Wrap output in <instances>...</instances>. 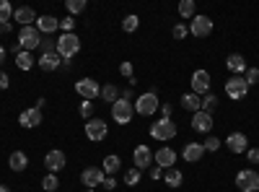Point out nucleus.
I'll return each mask as SVG.
<instances>
[{"instance_id": "nucleus-1", "label": "nucleus", "mask_w": 259, "mask_h": 192, "mask_svg": "<svg viewBox=\"0 0 259 192\" xmlns=\"http://www.w3.org/2000/svg\"><path fill=\"white\" fill-rule=\"evenodd\" d=\"M41 45V34L36 31V26H21L18 31V47L24 52H31V50H39Z\"/></svg>"}, {"instance_id": "nucleus-2", "label": "nucleus", "mask_w": 259, "mask_h": 192, "mask_svg": "<svg viewBox=\"0 0 259 192\" xmlns=\"http://www.w3.org/2000/svg\"><path fill=\"white\" fill-rule=\"evenodd\" d=\"M135 106V114H143V117H150L153 112H158V94L156 91H148L143 96H138V101L133 104Z\"/></svg>"}, {"instance_id": "nucleus-3", "label": "nucleus", "mask_w": 259, "mask_h": 192, "mask_svg": "<svg viewBox=\"0 0 259 192\" xmlns=\"http://www.w3.org/2000/svg\"><path fill=\"white\" fill-rule=\"evenodd\" d=\"M133 117H135V106L130 104L127 99H117V101L112 104V120H114V122L130 125V122H133Z\"/></svg>"}, {"instance_id": "nucleus-4", "label": "nucleus", "mask_w": 259, "mask_h": 192, "mask_svg": "<svg viewBox=\"0 0 259 192\" xmlns=\"http://www.w3.org/2000/svg\"><path fill=\"white\" fill-rule=\"evenodd\" d=\"M78 50H80V39L75 34H62L57 39V55L62 60H70L73 55H78Z\"/></svg>"}, {"instance_id": "nucleus-5", "label": "nucleus", "mask_w": 259, "mask_h": 192, "mask_svg": "<svg viewBox=\"0 0 259 192\" xmlns=\"http://www.w3.org/2000/svg\"><path fill=\"white\" fill-rule=\"evenodd\" d=\"M174 135H177V125L166 117H161L156 125H150V138H156V140H171Z\"/></svg>"}, {"instance_id": "nucleus-6", "label": "nucleus", "mask_w": 259, "mask_h": 192, "mask_svg": "<svg viewBox=\"0 0 259 192\" xmlns=\"http://www.w3.org/2000/svg\"><path fill=\"white\" fill-rule=\"evenodd\" d=\"M236 187L241 192H259V174L254 169H244V172H239V177H236Z\"/></svg>"}, {"instance_id": "nucleus-7", "label": "nucleus", "mask_w": 259, "mask_h": 192, "mask_svg": "<svg viewBox=\"0 0 259 192\" xmlns=\"http://www.w3.org/2000/svg\"><path fill=\"white\" fill-rule=\"evenodd\" d=\"M75 91L80 94L83 101H94V99L101 94V86H99L94 78H80V81L75 83Z\"/></svg>"}, {"instance_id": "nucleus-8", "label": "nucleus", "mask_w": 259, "mask_h": 192, "mask_svg": "<svg viewBox=\"0 0 259 192\" xmlns=\"http://www.w3.org/2000/svg\"><path fill=\"white\" fill-rule=\"evenodd\" d=\"M226 94L233 99V101H239V99H244L246 94H249V86H246V81L241 78V75H231L228 81H226Z\"/></svg>"}, {"instance_id": "nucleus-9", "label": "nucleus", "mask_w": 259, "mask_h": 192, "mask_svg": "<svg viewBox=\"0 0 259 192\" xmlns=\"http://www.w3.org/2000/svg\"><path fill=\"white\" fill-rule=\"evenodd\" d=\"M106 122L104 120H99V117H91L89 122H85V138L89 140H94V143H99V140H104L106 138Z\"/></svg>"}, {"instance_id": "nucleus-10", "label": "nucleus", "mask_w": 259, "mask_h": 192, "mask_svg": "<svg viewBox=\"0 0 259 192\" xmlns=\"http://www.w3.org/2000/svg\"><path fill=\"white\" fill-rule=\"evenodd\" d=\"M153 161H156V166H161V169H163V172H166V169H174V164H177V153H174V148H168V145L158 148V151L153 153Z\"/></svg>"}, {"instance_id": "nucleus-11", "label": "nucleus", "mask_w": 259, "mask_h": 192, "mask_svg": "<svg viewBox=\"0 0 259 192\" xmlns=\"http://www.w3.org/2000/svg\"><path fill=\"white\" fill-rule=\"evenodd\" d=\"M210 31H212V21H210L207 16H194V18H192V24H189V34H192V36H200V39H202V36H207Z\"/></svg>"}, {"instance_id": "nucleus-12", "label": "nucleus", "mask_w": 259, "mask_h": 192, "mask_svg": "<svg viewBox=\"0 0 259 192\" xmlns=\"http://www.w3.org/2000/svg\"><path fill=\"white\" fill-rule=\"evenodd\" d=\"M192 94H210V73L207 70H194L192 73Z\"/></svg>"}, {"instance_id": "nucleus-13", "label": "nucleus", "mask_w": 259, "mask_h": 192, "mask_svg": "<svg viewBox=\"0 0 259 192\" xmlns=\"http://www.w3.org/2000/svg\"><path fill=\"white\" fill-rule=\"evenodd\" d=\"M80 182H83L85 189L99 187V184L104 182V169H101V166H89V169H85V172L80 174Z\"/></svg>"}, {"instance_id": "nucleus-14", "label": "nucleus", "mask_w": 259, "mask_h": 192, "mask_svg": "<svg viewBox=\"0 0 259 192\" xmlns=\"http://www.w3.org/2000/svg\"><path fill=\"white\" fill-rule=\"evenodd\" d=\"M18 122L24 125V127H29V130H34V127L41 125V109H36V106H31V109H24V112L18 114Z\"/></svg>"}, {"instance_id": "nucleus-15", "label": "nucleus", "mask_w": 259, "mask_h": 192, "mask_svg": "<svg viewBox=\"0 0 259 192\" xmlns=\"http://www.w3.org/2000/svg\"><path fill=\"white\" fill-rule=\"evenodd\" d=\"M133 161H135V169H150V161H153V153H150L148 145H138L135 153H133Z\"/></svg>"}, {"instance_id": "nucleus-16", "label": "nucleus", "mask_w": 259, "mask_h": 192, "mask_svg": "<svg viewBox=\"0 0 259 192\" xmlns=\"http://www.w3.org/2000/svg\"><path fill=\"white\" fill-rule=\"evenodd\" d=\"M226 145H228V151H231V153H246L249 140H246L244 133H231L228 140H226Z\"/></svg>"}, {"instance_id": "nucleus-17", "label": "nucleus", "mask_w": 259, "mask_h": 192, "mask_svg": "<svg viewBox=\"0 0 259 192\" xmlns=\"http://www.w3.org/2000/svg\"><path fill=\"white\" fill-rule=\"evenodd\" d=\"M192 127L197 133H210V127H212V114H207V112H194L192 114Z\"/></svg>"}, {"instance_id": "nucleus-18", "label": "nucleus", "mask_w": 259, "mask_h": 192, "mask_svg": "<svg viewBox=\"0 0 259 192\" xmlns=\"http://www.w3.org/2000/svg\"><path fill=\"white\" fill-rule=\"evenodd\" d=\"M36 31L39 34H52V31H57L60 29V18H55V16H41V18H36Z\"/></svg>"}, {"instance_id": "nucleus-19", "label": "nucleus", "mask_w": 259, "mask_h": 192, "mask_svg": "<svg viewBox=\"0 0 259 192\" xmlns=\"http://www.w3.org/2000/svg\"><path fill=\"white\" fill-rule=\"evenodd\" d=\"M45 166L50 169V174H57L60 169H65V153L62 151H50L45 156Z\"/></svg>"}, {"instance_id": "nucleus-20", "label": "nucleus", "mask_w": 259, "mask_h": 192, "mask_svg": "<svg viewBox=\"0 0 259 192\" xmlns=\"http://www.w3.org/2000/svg\"><path fill=\"white\" fill-rule=\"evenodd\" d=\"M182 156H184V161H200L202 156H205V145L202 143H187L184 145V151H182Z\"/></svg>"}, {"instance_id": "nucleus-21", "label": "nucleus", "mask_w": 259, "mask_h": 192, "mask_svg": "<svg viewBox=\"0 0 259 192\" xmlns=\"http://www.w3.org/2000/svg\"><path fill=\"white\" fill-rule=\"evenodd\" d=\"M13 18L18 21L21 26H34V24H36V13H34L29 6H24V8H16V11H13Z\"/></svg>"}, {"instance_id": "nucleus-22", "label": "nucleus", "mask_w": 259, "mask_h": 192, "mask_svg": "<svg viewBox=\"0 0 259 192\" xmlns=\"http://www.w3.org/2000/svg\"><path fill=\"white\" fill-rule=\"evenodd\" d=\"M39 68L45 70V73L57 70V68H62V57H60L57 52H52V55H41V57H39Z\"/></svg>"}, {"instance_id": "nucleus-23", "label": "nucleus", "mask_w": 259, "mask_h": 192, "mask_svg": "<svg viewBox=\"0 0 259 192\" xmlns=\"http://www.w3.org/2000/svg\"><path fill=\"white\" fill-rule=\"evenodd\" d=\"M226 68H228L233 75L246 73V60H244L241 55H236V52H233V55H228V57H226Z\"/></svg>"}, {"instance_id": "nucleus-24", "label": "nucleus", "mask_w": 259, "mask_h": 192, "mask_svg": "<svg viewBox=\"0 0 259 192\" xmlns=\"http://www.w3.org/2000/svg\"><path fill=\"white\" fill-rule=\"evenodd\" d=\"M8 166L13 169V172H24V169L29 166V156L24 151H13L11 159H8Z\"/></svg>"}, {"instance_id": "nucleus-25", "label": "nucleus", "mask_w": 259, "mask_h": 192, "mask_svg": "<svg viewBox=\"0 0 259 192\" xmlns=\"http://www.w3.org/2000/svg\"><path fill=\"white\" fill-rule=\"evenodd\" d=\"M182 106H184L187 112L194 114V112H200V109H202V99H200L197 94H184V96H182Z\"/></svg>"}, {"instance_id": "nucleus-26", "label": "nucleus", "mask_w": 259, "mask_h": 192, "mask_svg": "<svg viewBox=\"0 0 259 192\" xmlns=\"http://www.w3.org/2000/svg\"><path fill=\"white\" fill-rule=\"evenodd\" d=\"M119 166H122V161H119V156H106L104 161H101V169H104V174H117L119 172Z\"/></svg>"}, {"instance_id": "nucleus-27", "label": "nucleus", "mask_w": 259, "mask_h": 192, "mask_svg": "<svg viewBox=\"0 0 259 192\" xmlns=\"http://www.w3.org/2000/svg\"><path fill=\"white\" fill-rule=\"evenodd\" d=\"M163 179H166V184H168V187H182L184 174L179 172V169H166V172H163Z\"/></svg>"}, {"instance_id": "nucleus-28", "label": "nucleus", "mask_w": 259, "mask_h": 192, "mask_svg": "<svg viewBox=\"0 0 259 192\" xmlns=\"http://www.w3.org/2000/svg\"><path fill=\"white\" fill-rule=\"evenodd\" d=\"M99 96H101L106 104H114V101L119 99V89H117V86H112V83H106V86L101 89V94H99Z\"/></svg>"}, {"instance_id": "nucleus-29", "label": "nucleus", "mask_w": 259, "mask_h": 192, "mask_svg": "<svg viewBox=\"0 0 259 192\" xmlns=\"http://www.w3.org/2000/svg\"><path fill=\"white\" fill-rule=\"evenodd\" d=\"M179 16L182 18H194V16H197V6H194V0H182V3H179Z\"/></svg>"}, {"instance_id": "nucleus-30", "label": "nucleus", "mask_w": 259, "mask_h": 192, "mask_svg": "<svg viewBox=\"0 0 259 192\" xmlns=\"http://www.w3.org/2000/svg\"><path fill=\"white\" fill-rule=\"evenodd\" d=\"M16 65H18L21 70H31V65H34L31 52H24V50H21V52L16 55Z\"/></svg>"}, {"instance_id": "nucleus-31", "label": "nucleus", "mask_w": 259, "mask_h": 192, "mask_svg": "<svg viewBox=\"0 0 259 192\" xmlns=\"http://www.w3.org/2000/svg\"><path fill=\"white\" fill-rule=\"evenodd\" d=\"M11 16H13V8L8 0H0V24H11Z\"/></svg>"}, {"instance_id": "nucleus-32", "label": "nucleus", "mask_w": 259, "mask_h": 192, "mask_svg": "<svg viewBox=\"0 0 259 192\" xmlns=\"http://www.w3.org/2000/svg\"><path fill=\"white\" fill-rule=\"evenodd\" d=\"M39 50H41V55H52V52H57V39H52V36H47V39H41V45H39Z\"/></svg>"}, {"instance_id": "nucleus-33", "label": "nucleus", "mask_w": 259, "mask_h": 192, "mask_svg": "<svg viewBox=\"0 0 259 192\" xmlns=\"http://www.w3.org/2000/svg\"><path fill=\"white\" fill-rule=\"evenodd\" d=\"M41 187H45V192H55V189L60 187V179H57V174H47L45 179H41Z\"/></svg>"}, {"instance_id": "nucleus-34", "label": "nucleus", "mask_w": 259, "mask_h": 192, "mask_svg": "<svg viewBox=\"0 0 259 192\" xmlns=\"http://www.w3.org/2000/svg\"><path fill=\"white\" fill-rule=\"evenodd\" d=\"M138 26H140V18H138V16H127V18L122 21V29H124L127 34H133Z\"/></svg>"}, {"instance_id": "nucleus-35", "label": "nucleus", "mask_w": 259, "mask_h": 192, "mask_svg": "<svg viewBox=\"0 0 259 192\" xmlns=\"http://www.w3.org/2000/svg\"><path fill=\"white\" fill-rule=\"evenodd\" d=\"M215 104H218V96H215V94H205V99H202V112L212 114V109H215Z\"/></svg>"}, {"instance_id": "nucleus-36", "label": "nucleus", "mask_w": 259, "mask_h": 192, "mask_svg": "<svg viewBox=\"0 0 259 192\" xmlns=\"http://www.w3.org/2000/svg\"><path fill=\"white\" fill-rule=\"evenodd\" d=\"M140 174L143 172H140V169H135V166L127 169V172H124V184H138L140 182Z\"/></svg>"}, {"instance_id": "nucleus-37", "label": "nucleus", "mask_w": 259, "mask_h": 192, "mask_svg": "<svg viewBox=\"0 0 259 192\" xmlns=\"http://www.w3.org/2000/svg\"><path fill=\"white\" fill-rule=\"evenodd\" d=\"M65 8H68V13H80L83 8H85V0H68V3H65Z\"/></svg>"}, {"instance_id": "nucleus-38", "label": "nucleus", "mask_w": 259, "mask_h": 192, "mask_svg": "<svg viewBox=\"0 0 259 192\" xmlns=\"http://www.w3.org/2000/svg\"><path fill=\"white\" fill-rule=\"evenodd\" d=\"M244 81H246V86H254V83H259V68H246Z\"/></svg>"}, {"instance_id": "nucleus-39", "label": "nucleus", "mask_w": 259, "mask_h": 192, "mask_svg": "<svg viewBox=\"0 0 259 192\" xmlns=\"http://www.w3.org/2000/svg\"><path fill=\"white\" fill-rule=\"evenodd\" d=\"M78 112H80V117H83L85 122H89V120H91V114H94V104H91V101H83Z\"/></svg>"}, {"instance_id": "nucleus-40", "label": "nucleus", "mask_w": 259, "mask_h": 192, "mask_svg": "<svg viewBox=\"0 0 259 192\" xmlns=\"http://www.w3.org/2000/svg\"><path fill=\"white\" fill-rule=\"evenodd\" d=\"M202 145H205V151H212V153H215V151H218V148H221L223 143H221L218 138H215V135H210V138H207V140H205Z\"/></svg>"}, {"instance_id": "nucleus-41", "label": "nucleus", "mask_w": 259, "mask_h": 192, "mask_svg": "<svg viewBox=\"0 0 259 192\" xmlns=\"http://www.w3.org/2000/svg\"><path fill=\"white\" fill-rule=\"evenodd\" d=\"M171 34H174V39H184L189 34V26L187 24H177L174 29H171Z\"/></svg>"}, {"instance_id": "nucleus-42", "label": "nucleus", "mask_w": 259, "mask_h": 192, "mask_svg": "<svg viewBox=\"0 0 259 192\" xmlns=\"http://www.w3.org/2000/svg\"><path fill=\"white\" fill-rule=\"evenodd\" d=\"M73 26H75V21H73L70 16H68V18H62V21H60V29H62L65 34H73Z\"/></svg>"}, {"instance_id": "nucleus-43", "label": "nucleus", "mask_w": 259, "mask_h": 192, "mask_svg": "<svg viewBox=\"0 0 259 192\" xmlns=\"http://www.w3.org/2000/svg\"><path fill=\"white\" fill-rule=\"evenodd\" d=\"M119 73H122L124 78H133V62H122V65H119Z\"/></svg>"}, {"instance_id": "nucleus-44", "label": "nucleus", "mask_w": 259, "mask_h": 192, "mask_svg": "<svg viewBox=\"0 0 259 192\" xmlns=\"http://www.w3.org/2000/svg\"><path fill=\"white\" fill-rule=\"evenodd\" d=\"M246 159L251 164H259V148H246Z\"/></svg>"}, {"instance_id": "nucleus-45", "label": "nucleus", "mask_w": 259, "mask_h": 192, "mask_svg": "<svg viewBox=\"0 0 259 192\" xmlns=\"http://www.w3.org/2000/svg\"><path fill=\"white\" fill-rule=\"evenodd\" d=\"M11 86V78H8V73L6 70H0V89H8Z\"/></svg>"}, {"instance_id": "nucleus-46", "label": "nucleus", "mask_w": 259, "mask_h": 192, "mask_svg": "<svg viewBox=\"0 0 259 192\" xmlns=\"http://www.w3.org/2000/svg\"><path fill=\"white\" fill-rule=\"evenodd\" d=\"M161 177H163V169H161V166L150 169V179H161Z\"/></svg>"}, {"instance_id": "nucleus-47", "label": "nucleus", "mask_w": 259, "mask_h": 192, "mask_svg": "<svg viewBox=\"0 0 259 192\" xmlns=\"http://www.w3.org/2000/svg\"><path fill=\"white\" fill-rule=\"evenodd\" d=\"M158 109L163 112V117H166V120H171V104H161Z\"/></svg>"}, {"instance_id": "nucleus-48", "label": "nucleus", "mask_w": 259, "mask_h": 192, "mask_svg": "<svg viewBox=\"0 0 259 192\" xmlns=\"http://www.w3.org/2000/svg\"><path fill=\"white\" fill-rule=\"evenodd\" d=\"M101 184H104V187H106V189H114V187H117V182H114V179H112V177H109V179H104V182H101Z\"/></svg>"}, {"instance_id": "nucleus-49", "label": "nucleus", "mask_w": 259, "mask_h": 192, "mask_svg": "<svg viewBox=\"0 0 259 192\" xmlns=\"http://www.w3.org/2000/svg\"><path fill=\"white\" fill-rule=\"evenodd\" d=\"M11 31V24H0V34H8Z\"/></svg>"}, {"instance_id": "nucleus-50", "label": "nucleus", "mask_w": 259, "mask_h": 192, "mask_svg": "<svg viewBox=\"0 0 259 192\" xmlns=\"http://www.w3.org/2000/svg\"><path fill=\"white\" fill-rule=\"evenodd\" d=\"M3 62H6V50L0 47V65H3Z\"/></svg>"}, {"instance_id": "nucleus-51", "label": "nucleus", "mask_w": 259, "mask_h": 192, "mask_svg": "<svg viewBox=\"0 0 259 192\" xmlns=\"http://www.w3.org/2000/svg\"><path fill=\"white\" fill-rule=\"evenodd\" d=\"M0 192H11V189H8L6 184H0Z\"/></svg>"}, {"instance_id": "nucleus-52", "label": "nucleus", "mask_w": 259, "mask_h": 192, "mask_svg": "<svg viewBox=\"0 0 259 192\" xmlns=\"http://www.w3.org/2000/svg\"><path fill=\"white\" fill-rule=\"evenodd\" d=\"M83 192H94V189H83Z\"/></svg>"}]
</instances>
